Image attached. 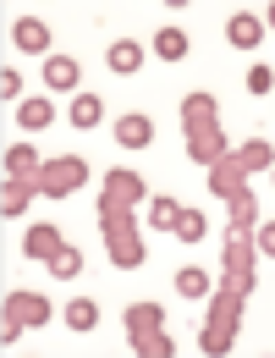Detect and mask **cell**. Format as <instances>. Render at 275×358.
I'll list each match as a JSON object with an SVG mask.
<instances>
[{
	"mask_svg": "<svg viewBox=\"0 0 275 358\" xmlns=\"http://www.w3.org/2000/svg\"><path fill=\"white\" fill-rule=\"evenodd\" d=\"M99 116H105V99L99 94H77L72 99V127H99Z\"/></svg>",
	"mask_w": 275,
	"mask_h": 358,
	"instance_id": "obj_23",
	"label": "cell"
},
{
	"mask_svg": "<svg viewBox=\"0 0 275 358\" xmlns=\"http://www.w3.org/2000/svg\"><path fill=\"white\" fill-rule=\"evenodd\" d=\"M34 193H39V182H6V204H0V210H6V221H11V215H22Z\"/></svg>",
	"mask_w": 275,
	"mask_h": 358,
	"instance_id": "obj_24",
	"label": "cell"
},
{
	"mask_svg": "<svg viewBox=\"0 0 275 358\" xmlns=\"http://www.w3.org/2000/svg\"><path fill=\"white\" fill-rule=\"evenodd\" d=\"M50 116H55V105H50V99H22V105H17V122H22L28 133L50 127Z\"/></svg>",
	"mask_w": 275,
	"mask_h": 358,
	"instance_id": "obj_22",
	"label": "cell"
},
{
	"mask_svg": "<svg viewBox=\"0 0 275 358\" xmlns=\"http://www.w3.org/2000/svg\"><path fill=\"white\" fill-rule=\"evenodd\" d=\"M22 331H28V325H22V320H17V314H6V325H0V348H6V353H11V348H17V342H22Z\"/></svg>",
	"mask_w": 275,
	"mask_h": 358,
	"instance_id": "obj_30",
	"label": "cell"
},
{
	"mask_svg": "<svg viewBox=\"0 0 275 358\" xmlns=\"http://www.w3.org/2000/svg\"><path fill=\"white\" fill-rule=\"evenodd\" d=\"M226 210H231L226 231H253V226H259V199H253V187H242L237 199H226Z\"/></svg>",
	"mask_w": 275,
	"mask_h": 358,
	"instance_id": "obj_16",
	"label": "cell"
},
{
	"mask_svg": "<svg viewBox=\"0 0 275 358\" xmlns=\"http://www.w3.org/2000/svg\"><path fill=\"white\" fill-rule=\"evenodd\" d=\"M138 204H143V177L138 171H105L99 210H138Z\"/></svg>",
	"mask_w": 275,
	"mask_h": 358,
	"instance_id": "obj_5",
	"label": "cell"
},
{
	"mask_svg": "<svg viewBox=\"0 0 275 358\" xmlns=\"http://www.w3.org/2000/svg\"><path fill=\"white\" fill-rule=\"evenodd\" d=\"M187 50H193V39H187L182 28H160V34H154V55H160V61H182Z\"/></svg>",
	"mask_w": 275,
	"mask_h": 358,
	"instance_id": "obj_20",
	"label": "cell"
},
{
	"mask_svg": "<svg viewBox=\"0 0 275 358\" xmlns=\"http://www.w3.org/2000/svg\"><path fill=\"white\" fill-rule=\"evenodd\" d=\"M221 155H231V138L221 133V122H215V127H193V133H187V160L215 166Z\"/></svg>",
	"mask_w": 275,
	"mask_h": 358,
	"instance_id": "obj_6",
	"label": "cell"
},
{
	"mask_svg": "<svg viewBox=\"0 0 275 358\" xmlns=\"http://www.w3.org/2000/svg\"><path fill=\"white\" fill-rule=\"evenodd\" d=\"M45 160L34 155V143H11L6 149V182H39Z\"/></svg>",
	"mask_w": 275,
	"mask_h": 358,
	"instance_id": "obj_8",
	"label": "cell"
},
{
	"mask_svg": "<svg viewBox=\"0 0 275 358\" xmlns=\"http://www.w3.org/2000/svg\"><path fill=\"white\" fill-rule=\"evenodd\" d=\"M204 215H198V210H182V215H177V237H182V243H198V237H204Z\"/></svg>",
	"mask_w": 275,
	"mask_h": 358,
	"instance_id": "obj_28",
	"label": "cell"
},
{
	"mask_svg": "<svg viewBox=\"0 0 275 358\" xmlns=\"http://www.w3.org/2000/svg\"><path fill=\"white\" fill-rule=\"evenodd\" d=\"M99 226H105V248L116 270H143V226L133 210H99Z\"/></svg>",
	"mask_w": 275,
	"mask_h": 358,
	"instance_id": "obj_2",
	"label": "cell"
},
{
	"mask_svg": "<svg viewBox=\"0 0 275 358\" xmlns=\"http://www.w3.org/2000/svg\"><path fill=\"white\" fill-rule=\"evenodd\" d=\"M77 270H83V254H77L72 243H61V254L50 259V275H55V281H72Z\"/></svg>",
	"mask_w": 275,
	"mask_h": 358,
	"instance_id": "obj_25",
	"label": "cell"
},
{
	"mask_svg": "<svg viewBox=\"0 0 275 358\" xmlns=\"http://www.w3.org/2000/svg\"><path fill=\"white\" fill-rule=\"evenodd\" d=\"M177 292H182V298H204V292H209V275H204L198 265L177 270Z\"/></svg>",
	"mask_w": 275,
	"mask_h": 358,
	"instance_id": "obj_26",
	"label": "cell"
},
{
	"mask_svg": "<svg viewBox=\"0 0 275 358\" xmlns=\"http://www.w3.org/2000/svg\"><path fill=\"white\" fill-rule=\"evenodd\" d=\"M237 160H242V171L253 177V171H270V166H275V149L265 143V138H248V143L237 149Z\"/></svg>",
	"mask_w": 275,
	"mask_h": 358,
	"instance_id": "obj_19",
	"label": "cell"
},
{
	"mask_svg": "<svg viewBox=\"0 0 275 358\" xmlns=\"http://www.w3.org/2000/svg\"><path fill=\"white\" fill-rule=\"evenodd\" d=\"M253 248H259L265 259H275V221H259V226H253Z\"/></svg>",
	"mask_w": 275,
	"mask_h": 358,
	"instance_id": "obj_29",
	"label": "cell"
},
{
	"mask_svg": "<svg viewBox=\"0 0 275 358\" xmlns=\"http://www.w3.org/2000/svg\"><path fill=\"white\" fill-rule=\"evenodd\" d=\"M83 182H89V160H83V155H61V160H45V171H39V193L66 199V193H77Z\"/></svg>",
	"mask_w": 275,
	"mask_h": 358,
	"instance_id": "obj_4",
	"label": "cell"
},
{
	"mask_svg": "<svg viewBox=\"0 0 275 358\" xmlns=\"http://www.w3.org/2000/svg\"><path fill=\"white\" fill-rule=\"evenodd\" d=\"M226 39H231L237 50H253L259 39H265V17H253V11H237V17L226 22Z\"/></svg>",
	"mask_w": 275,
	"mask_h": 358,
	"instance_id": "obj_14",
	"label": "cell"
},
{
	"mask_svg": "<svg viewBox=\"0 0 275 358\" xmlns=\"http://www.w3.org/2000/svg\"><path fill=\"white\" fill-rule=\"evenodd\" d=\"M61 243H66V237H61V231H55V226H28V237H22V254H28V259H55V254H61Z\"/></svg>",
	"mask_w": 275,
	"mask_h": 358,
	"instance_id": "obj_11",
	"label": "cell"
},
{
	"mask_svg": "<svg viewBox=\"0 0 275 358\" xmlns=\"http://www.w3.org/2000/svg\"><path fill=\"white\" fill-rule=\"evenodd\" d=\"M253 287H259V270H226V275H221V292L209 298V320H204V331H198V348L209 358L231 353V342H237V331H242V303L253 298Z\"/></svg>",
	"mask_w": 275,
	"mask_h": 358,
	"instance_id": "obj_1",
	"label": "cell"
},
{
	"mask_svg": "<svg viewBox=\"0 0 275 358\" xmlns=\"http://www.w3.org/2000/svg\"><path fill=\"white\" fill-rule=\"evenodd\" d=\"M45 83L55 94H72L77 89V61L72 55H45Z\"/></svg>",
	"mask_w": 275,
	"mask_h": 358,
	"instance_id": "obj_18",
	"label": "cell"
},
{
	"mask_svg": "<svg viewBox=\"0 0 275 358\" xmlns=\"http://www.w3.org/2000/svg\"><path fill=\"white\" fill-rule=\"evenodd\" d=\"M226 270H253L259 265V248H253V231H226Z\"/></svg>",
	"mask_w": 275,
	"mask_h": 358,
	"instance_id": "obj_13",
	"label": "cell"
},
{
	"mask_svg": "<svg viewBox=\"0 0 275 358\" xmlns=\"http://www.w3.org/2000/svg\"><path fill=\"white\" fill-rule=\"evenodd\" d=\"M61 314H66L72 331H94V325H99V303H94V298H72Z\"/></svg>",
	"mask_w": 275,
	"mask_h": 358,
	"instance_id": "obj_21",
	"label": "cell"
},
{
	"mask_svg": "<svg viewBox=\"0 0 275 358\" xmlns=\"http://www.w3.org/2000/svg\"><path fill=\"white\" fill-rule=\"evenodd\" d=\"M11 39H17V50L45 55V50H50V22H39V17H17V22H11Z\"/></svg>",
	"mask_w": 275,
	"mask_h": 358,
	"instance_id": "obj_12",
	"label": "cell"
},
{
	"mask_svg": "<svg viewBox=\"0 0 275 358\" xmlns=\"http://www.w3.org/2000/svg\"><path fill=\"white\" fill-rule=\"evenodd\" d=\"M6 314H17L22 325H45V320H55V309H50L39 292H6Z\"/></svg>",
	"mask_w": 275,
	"mask_h": 358,
	"instance_id": "obj_9",
	"label": "cell"
},
{
	"mask_svg": "<svg viewBox=\"0 0 275 358\" xmlns=\"http://www.w3.org/2000/svg\"><path fill=\"white\" fill-rule=\"evenodd\" d=\"M116 143H121V149H149V143H154V122H149L143 110L121 116V122H116Z\"/></svg>",
	"mask_w": 275,
	"mask_h": 358,
	"instance_id": "obj_10",
	"label": "cell"
},
{
	"mask_svg": "<svg viewBox=\"0 0 275 358\" xmlns=\"http://www.w3.org/2000/svg\"><path fill=\"white\" fill-rule=\"evenodd\" d=\"M17 94H22V78H17V72H11V66H6V72H0V99H6V105H11V99H17Z\"/></svg>",
	"mask_w": 275,
	"mask_h": 358,
	"instance_id": "obj_32",
	"label": "cell"
},
{
	"mask_svg": "<svg viewBox=\"0 0 275 358\" xmlns=\"http://www.w3.org/2000/svg\"><path fill=\"white\" fill-rule=\"evenodd\" d=\"M127 342L138 358H171L177 342L165 336V309L160 303H133L127 309Z\"/></svg>",
	"mask_w": 275,
	"mask_h": 358,
	"instance_id": "obj_3",
	"label": "cell"
},
{
	"mask_svg": "<svg viewBox=\"0 0 275 358\" xmlns=\"http://www.w3.org/2000/svg\"><path fill=\"white\" fill-rule=\"evenodd\" d=\"M105 66L121 72V78H133L138 66H143V45H138V39H116V45L105 50Z\"/></svg>",
	"mask_w": 275,
	"mask_h": 358,
	"instance_id": "obj_17",
	"label": "cell"
},
{
	"mask_svg": "<svg viewBox=\"0 0 275 358\" xmlns=\"http://www.w3.org/2000/svg\"><path fill=\"white\" fill-rule=\"evenodd\" d=\"M248 89H253V94H270L275 89V72H270V66H253V72H248Z\"/></svg>",
	"mask_w": 275,
	"mask_h": 358,
	"instance_id": "obj_31",
	"label": "cell"
},
{
	"mask_svg": "<svg viewBox=\"0 0 275 358\" xmlns=\"http://www.w3.org/2000/svg\"><path fill=\"white\" fill-rule=\"evenodd\" d=\"M242 187H248V171H242V160H237V149H231V155H221V160L209 166V193H215V199H237Z\"/></svg>",
	"mask_w": 275,
	"mask_h": 358,
	"instance_id": "obj_7",
	"label": "cell"
},
{
	"mask_svg": "<svg viewBox=\"0 0 275 358\" xmlns=\"http://www.w3.org/2000/svg\"><path fill=\"white\" fill-rule=\"evenodd\" d=\"M177 215H182V204H177V199H154V204H149V226L177 231Z\"/></svg>",
	"mask_w": 275,
	"mask_h": 358,
	"instance_id": "obj_27",
	"label": "cell"
},
{
	"mask_svg": "<svg viewBox=\"0 0 275 358\" xmlns=\"http://www.w3.org/2000/svg\"><path fill=\"white\" fill-rule=\"evenodd\" d=\"M221 116H215V94H187L182 99V133L193 127H215Z\"/></svg>",
	"mask_w": 275,
	"mask_h": 358,
	"instance_id": "obj_15",
	"label": "cell"
},
{
	"mask_svg": "<svg viewBox=\"0 0 275 358\" xmlns=\"http://www.w3.org/2000/svg\"><path fill=\"white\" fill-rule=\"evenodd\" d=\"M265 28H275V6H270V11H265Z\"/></svg>",
	"mask_w": 275,
	"mask_h": 358,
	"instance_id": "obj_33",
	"label": "cell"
}]
</instances>
